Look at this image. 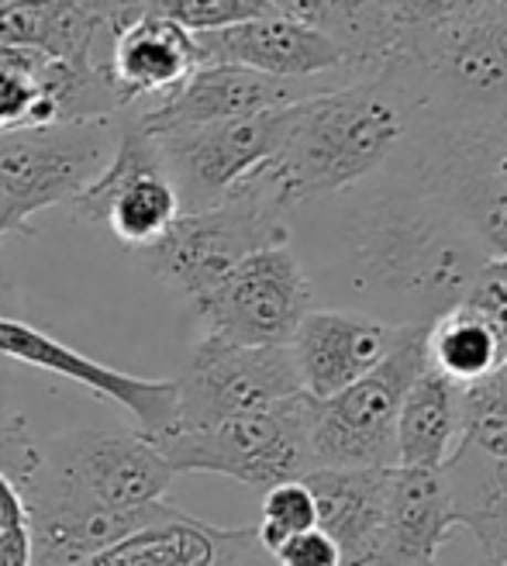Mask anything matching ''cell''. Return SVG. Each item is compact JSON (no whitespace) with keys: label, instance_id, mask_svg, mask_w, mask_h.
Wrapping results in <instances>:
<instances>
[{"label":"cell","instance_id":"obj_12","mask_svg":"<svg viewBox=\"0 0 507 566\" xmlns=\"http://www.w3.org/2000/svg\"><path fill=\"white\" fill-rule=\"evenodd\" d=\"M70 208L80 221L107 224L135 249L152 245L183 211L156 138L135 122V115L122 122L115 153L87 187L70 197Z\"/></svg>","mask_w":507,"mask_h":566},{"label":"cell","instance_id":"obj_38","mask_svg":"<svg viewBox=\"0 0 507 566\" xmlns=\"http://www.w3.org/2000/svg\"><path fill=\"white\" fill-rule=\"evenodd\" d=\"M76 4H83L91 14H97L104 24H110V18H115V11H118L122 0H76Z\"/></svg>","mask_w":507,"mask_h":566},{"label":"cell","instance_id":"obj_15","mask_svg":"<svg viewBox=\"0 0 507 566\" xmlns=\"http://www.w3.org/2000/svg\"><path fill=\"white\" fill-rule=\"evenodd\" d=\"M408 328L349 307H311L291 338L300 390L311 398H331L383 363Z\"/></svg>","mask_w":507,"mask_h":566},{"label":"cell","instance_id":"obj_31","mask_svg":"<svg viewBox=\"0 0 507 566\" xmlns=\"http://www.w3.org/2000/svg\"><path fill=\"white\" fill-rule=\"evenodd\" d=\"M497 0H387L393 28L401 32H418V28H432L442 21H456L473 11H484Z\"/></svg>","mask_w":507,"mask_h":566},{"label":"cell","instance_id":"obj_1","mask_svg":"<svg viewBox=\"0 0 507 566\" xmlns=\"http://www.w3.org/2000/svg\"><path fill=\"white\" fill-rule=\"evenodd\" d=\"M328 211L321 280L349 311L390 325H432L456 307L487 263L484 249L432 190L421 187L401 163L318 197Z\"/></svg>","mask_w":507,"mask_h":566},{"label":"cell","instance_id":"obj_8","mask_svg":"<svg viewBox=\"0 0 507 566\" xmlns=\"http://www.w3.org/2000/svg\"><path fill=\"white\" fill-rule=\"evenodd\" d=\"M110 122L0 132V239L28 235V221L39 211L70 201L101 174L115 149Z\"/></svg>","mask_w":507,"mask_h":566},{"label":"cell","instance_id":"obj_40","mask_svg":"<svg viewBox=\"0 0 507 566\" xmlns=\"http://www.w3.org/2000/svg\"><path fill=\"white\" fill-rule=\"evenodd\" d=\"M245 566H273V559L260 549V546H252V553H249V563Z\"/></svg>","mask_w":507,"mask_h":566},{"label":"cell","instance_id":"obj_37","mask_svg":"<svg viewBox=\"0 0 507 566\" xmlns=\"http://www.w3.org/2000/svg\"><path fill=\"white\" fill-rule=\"evenodd\" d=\"M484 153L500 169V174L507 177V118L484 132Z\"/></svg>","mask_w":507,"mask_h":566},{"label":"cell","instance_id":"obj_28","mask_svg":"<svg viewBox=\"0 0 507 566\" xmlns=\"http://www.w3.org/2000/svg\"><path fill=\"white\" fill-rule=\"evenodd\" d=\"M487 457H507V359L490 377L466 387V436Z\"/></svg>","mask_w":507,"mask_h":566},{"label":"cell","instance_id":"obj_36","mask_svg":"<svg viewBox=\"0 0 507 566\" xmlns=\"http://www.w3.org/2000/svg\"><path fill=\"white\" fill-rule=\"evenodd\" d=\"M0 566H32V535H28V528L0 532Z\"/></svg>","mask_w":507,"mask_h":566},{"label":"cell","instance_id":"obj_41","mask_svg":"<svg viewBox=\"0 0 507 566\" xmlns=\"http://www.w3.org/2000/svg\"><path fill=\"white\" fill-rule=\"evenodd\" d=\"M494 566H507V563H494Z\"/></svg>","mask_w":507,"mask_h":566},{"label":"cell","instance_id":"obj_24","mask_svg":"<svg viewBox=\"0 0 507 566\" xmlns=\"http://www.w3.org/2000/svg\"><path fill=\"white\" fill-rule=\"evenodd\" d=\"M425 356L439 374L463 387L480 384L507 359L490 322L463 301L425 328Z\"/></svg>","mask_w":507,"mask_h":566},{"label":"cell","instance_id":"obj_14","mask_svg":"<svg viewBox=\"0 0 507 566\" xmlns=\"http://www.w3.org/2000/svg\"><path fill=\"white\" fill-rule=\"evenodd\" d=\"M318 91L325 87H311V80L266 76L260 70L232 66V63H201L152 111L135 115V122L149 135H162L177 128L260 115V111H273V107H291Z\"/></svg>","mask_w":507,"mask_h":566},{"label":"cell","instance_id":"obj_17","mask_svg":"<svg viewBox=\"0 0 507 566\" xmlns=\"http://www.w3.org/2000/svg\"><path fill=\"white\" fill-rule=\"evenodd\" d=\"M456 528L460 515L442 470L390 467L373 566H439Z\"/></svg>","mask_w":507,"mask_h":566},{"label":"cell","instance_id":"obj_27","mask_svg":"<svg viewBox=\"0 0 507 566\" xmlns=\"http://www.w3.org/2000/svg\"><path fill=\"white\" fill-rule=\"evenodd\" d=\"M138 14H159L190 28V32H211V28H229L276 11L270 8V0H122L107 32H115Z\"/></svg>","mask_w":507,"mask_h":566},{"label":"cell","instance_id":"obj_7","mask_svg":"<svg viewBox=\"0 0 507 566\" xmlns=\"http://www.w3.org/2000/svg\"><path fill=\"white\" fill-rule=\"evenodd\" d=\"M425 328L411 325L383 363L331 398L307 394L315 467H398L401 401L429 366Z\"/></svg>","mask_w":507,"mask_h":566},{"label":"cell","instance_id":"obj_21","mask_svg":"<svg viewBox=\"0 0 507 566\" xmlns=\"http://www.w3.org/2000/svg\"><path fill=\"white\" fill-rule=\"evenodd\" d=\"M80 91V66L35 49L0 45V132L66 125Z\"/></svg>","mask_w":507,"mask_h":566},{"label":"cell","instance_id":"obj_5","mask_svg":"<svg viewBox=\"0 0 507 566\" xmlns=\"http://www.w3.org/2000/svg\"><path fill=\"white\" fill-rule=\"evenodd\" d=\"M284 242H291V211L276 201L256 169L218 205L180 211L142 252L156 276L190 297H201L245 256Z\"/></svg>","mask_w":507,"mask_h":566},{"label":"cell","instance_id":"obj_25","mask_svg":"<svg viewBox=\"0 0 507 566\" xmlns=\"http://www.w3.org/2000/svg\"><path fill=\"white\" fill-rule=\"evenodd\" d=\"M214 532L218 525L177 507L166 522L131 532L128 539L94 553L83 566H197L211 553Z\"/></svg>","mask_w":507,"mask_h":566},{"label":"cell","instance_id":"obj_2","mask_svg":"<svg viewBox=\"0 0 507 566\" xmlns=\"http://www.w3.org/2000/svg\"><path fill=\"white\" fill-rule=\"evenodd\" d=\"M418 107L387 63L346 87H325L291 107V128L260 177L287 211L356 187L398 159Z\"/></svg>","mask_w":507,"mask_h":566},{"label":"cell","instance_id":"obj_6","mask_svg":"<svg viewBox=\"0 0 507 566\" xmlns=\"http://www.w3.org/2000/svg\"><path fill=\"white\" fill-rule=\"evenodd\" d=\"M152 442L173 473H218L260 491L315 470L304 390L201 429H169Z\"/></svg>","mask_w":507,"mask_h":566},{"label":"cell","instance_id":"obj_34","mask_svg":"<svg viewBox=\"0 0 507 566\" xmlns=\"http://www.w3.org/2000/svg\"><path fill=\"white\" fill-rule=\"evenodd\" d=\"M11 528H28V507H24L18 484L0 470V532H11Z\"/></svg>","mask_w":507,"mask_h":566},{"label":"cell","instance_id":"obj_26","mask_svg":"<svg viewBox=\"0 0 507 566\" xmlns=\"http://www.w3.org/2000/svg\"><path fill=\"white\" fill-rule=\"evenodd\" d=\"M325 32L349 55V70L377 73L398 45L387 0H325Z\"/></svg>","mask_w":507,"mask_h":566},{"label":"cell","instance_id":"obj_33","mask_svg":"<svg viewBox=\"0 0 507 566\" xmlns=\"http://www.w3.org/2000/svg\"><path fill=\"white\" fill-rule=\"evenodd\" d=\"M252 546H256V528H221L218 525L211 553L197 566H245Z\"/></svg>","mask_w":507,"mask_h":566},{"label":"cell","instance_id":"obj_16","mask_svg":"<svg viewBox=\"0 0 507 566\" xmlns=\"http://www.w3.org/2000/svg\"><path fill=\"white\" fill-rule=\"evenodd\" d=\"M204 63L249 66L266 76L284 80H315L321 73L349 70V55L342 52L325 28L304 24L284 14L249 18L229 28L193 32Z\"/></svg>","mask_w":507,"mask_h":566},{"label":"cell","instance_id":"obj_39","mask_svg":"<svg viewBox=\"0 0 507 566\" xmlns=\"http://www.w3.org/2000/svg\"><path fill=\"white\" fill-rule=\"evenodd\" d=\"M14 297V283H11V273L0 266V315H8V304Z\"/></svg>","mask_w":507,"mask_h":566},{"label":"cell","instance_id":"obj_23","mask_svg":"<svg viewBox=\"0 0 507 566\" xmlns=\"http://www.w3.org/2000/svg\"><path fill=\"white\" fill-rule=\"evenodd\" d=\"M101 32H107V24L76 0H0V45L91 63Z\"/></svg>","mask_w":507,"mask_h":566},{"label":"cell","instance_id":"obj_20","mask_svg":"<svg viewBox=\"0 0 507 566\" xmlns=\"http://www.w3.org/2000/svg\"><path fill=\"white\" fill-rule=\"evenodd\" d=\"M466 436V387L429 363L408 387L398 415V463L442 470Z\"/></svg>","mask_w":507,"mask_h":566},{"label":"cell","instance_id":"obj_13","mask_svg":"<svg viewBox=\"0 0 507 566\" xmlns=\"http://www.w3.org/2000/svg\"><path fill=\"white\" fill-rule=\"evenodd\" d=\"M0 359L35 366L42 374L63 377L76 387H87L104 401H115L149 439L173 429L177 421V380H142L104 366L91 356L70 349L49 332L28 325L14 315H0Z\"/></svg>","mask_w":507,"mask_h":566},{"label":"cell","instance_id":"obj_22","mask_svg":"<svg viewBox=\"0 0 507 566\" xmlns=\"http://www.w3.org/2000/svg\"><path fill=\"white\" fill-rule=\"evenodd\" d=\"M460 528L473 532L487 566L507 563V457H487L463 442L442 467Z\"/></svg>","mask_w":507,"mask_h":566},{"label":"cell","instance_id":"obj_19","mask_svg":"<svg viewBox=\"0 0 507 566\" xmlns=\"http://www.w3.org/2000/svg\"><path fill=\"white\" fill-rule=\"evenodd\" d=\"M390 467H315L300 480L315 494L318 528L328 532L342 566H373Z\"/></svg>","mask_w":507,"mask_h":566},{"label":"cell","instance_id":"obj_29","mask_svg":"<svg viewBox=\"0 0 507 566\" xmlns=\"http://www.w3.org/2000/svg\"><path fill=\"white\" fill-rule=\"evenodd\" d=\"M318 525V504L311 488L304 480H284V484L266 488L263 497V522L256 525V546L263 553H273L294 532H304Z\"/></svg>","mask_w":507,"mask_h":566},{"label":"cell","instance_id":"obj_9","mask_svg":"<svg viewBox=\"0 0 507 566\" xmlns=\"http://www.w3.org/2000/svg\"><path fill=\"white\" fill-rule=\"evenodd\" d=\"M193 304L204 335L235 346H291L300 318L315 307V287L304 260L284 242L245 256Z\"/></svg>","mask_w":507,"mask_h":566},{"label":"cell","instance_id":"obj_4","mask_svg":"<svg viewBox=\"0 0 507 566\" xmlns=\"http://www.w3.org/2000/svg\"><path fill=\"white\" fill-rule=\"evenodd\" d=\"M173 476L146 432H73L39 449V467L21 497L24 507L135 512L162 501Z\"/></svg>","mask_w":507,"mask_h":566},{"label":"cell","instance_id":"obj_30","mask_svg":"<svg viewBox=\"0 0 507 566\" xmlns=\"http://www.w3.org/2000/svg\"><path fill=\"white\" fill-rule=\"evenodd\" d=\"M466 307H473L476 315H484L490 322V328L497 332L500 346L507 353V256L487 260L476 273L473 287L463 297Z\"/></svg>","mask_w":507,"mask_h":566},{"label":"cell","instance_id":"obj_18","mask_svg":"<svg viewBox=\"0 0 507 566\" xmlns=\"http://www.w3.org/2000/svg\"><path fill=\"white\" fill-rule=\"evenodd\" d=\"M110 35H115V45H110V60L104 63L125 111L138 97L173 94L204 63L190 28L159 14H138Z\"/></svg>","mask_w":507,"mask_h":566},{"label":"cell","instance_id":"obj_32","mask_svg":"<svg viewBox=\"0 0 507 566\" xmlns=\"http://www.w3.org/2000/svg\"><path fill=\"white\" fill-rule=\"evenodd\" d=\"M266 556L273 559V566H342V553H338L335 539L318 525L294 532L291 539H284Z\"/></svg>","mask_w":507,"mask_h":566},{"label":"cell","instance_id":"obj_10","mask_svg":"<svg viewBox=\"0 0 507 566\" xmlns=\"http://www.w3.org/2000/svg\"><path fill=\"white\" fill-rule=\"evenodd\" d=\"M291 107H273L245 118L152 135L162 153L166 174L180 193V208L183 211L211 208L229 190H235L249 174L266 166L287 138Z\"/></svg>","mask_w":507,"mask_h":566},{"label":"cell","instance_id":"obj_35","mask_svg":"<svg viewBox=\"0 0 507 566\" xmlns=\"http://www.w3.org/2000/svg\"><path fill=\"white\" fill-rule=\"evenodd\" d=\"M270 8L276 14L304 21V24H315V28H325V18H328L325 0H270Z\"/></svg>","mask_w":507,"mask_h":566},{"label":"cell","instance_id":"obj_3","mask_svg":"<svg viewBox=\"0 0 507 566\" xmlns=\"http://www.w3.org/2000/svg\"><path fill=\"white\" fill-rule=\"evenodd\" d=\"M387 66L408 87L418 122L445 132H484L507 118V0L401 32Z\"/></svg>","mask_w":507,"mask_h":566},{"label":"cell","instance_id":"obj_11","mask_svg":"<svg viewBox=\"0 0 507 566\" xmlns=\"http://www.w3.org/2000/svg\"><path fill=\"white\" fill-rule=\"evenodd\" d=\"M300 394L291 346H235L204 335L177 377L173 429H201Z\"/></svg>","mask_w":507,"mask_h":566}]
</instances>
